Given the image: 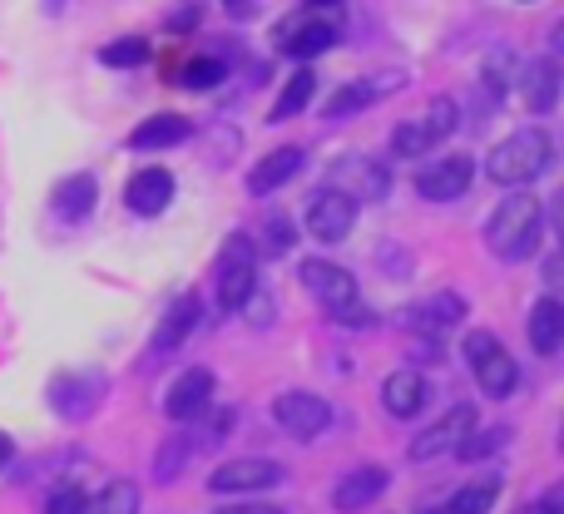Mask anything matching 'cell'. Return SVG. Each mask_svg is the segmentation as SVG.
I'll return each instance as SVG.
<instances>
[{"instance_id": "3957f363", "label": "cell", "mask_w": 564, "mask_h": 514, "mask_svg": "<svg viewBox=\"0 0 564 514\" xmlns=\"http://www.w3.org/2000/svg\"><path fill=\"white\" fill-rule=\"evenodd\" d=\"M302 287L322 302V311H327L332 321H341V327H371V307L361 302L357 277H351L341 262L307 258L302 262Z\"/></svg>"}, {"instance_id": "7402d4cb", "label": "cell", "mask_w": 564, "mask_h": 514, "mask_svg": "<svg viewBox=\"0 0 564 514\" xmlns=\"http://www.w3.org/2000/svg\"><path fill=\"white\" fill-rule=\"evenodd\" d=\"M426 396H431V386H426V376H421L416 367L391 371V376L381 381V406H387V416H397V420L416 416V411L426 406Z\"/></svg>"}, {"instance_id": "8fae6325", "label": "cell", "mask_w": 564, "mask_h": 514, "mask_svg": "<svg viewBox=\"0 0 564 514\" xmlns=\"http://www.w3.org/2000/svg\"><path fill=\"white\" fill-rule=\"evenodd\" d=\"M282 485V466L268 456H248V460H224L208 475L214 495H258V490H278Z\"/></svg>"}, {"instance_id": "83f0119b", "label": "cell", "mask_w": 564, "mask_h": 514, "mask_svg": "<svg viewBox=\"0 0 564 514\" xmlns=\"http://www.w3.org/2000/svg\"><path fill=\"white\" fill-rule=\"evenodd\" d=\"M79 514H139V485L134 480H109L99 495H85Z\"/></svg>"}, {"instance_id": "d6a6232c", "label": "cell", "mask_w": 564, "mask_h": 514, "mask_svg": "<svg viewBox=\"0 0 564 514\" xmlns=\"http://www.w3.org/2000/svg\"><path fill=\"white\" fill-rule=\"evenodd\" d=\"M506 440H510V430H506V426H500V430H490V436H476V430H470V436L460 440V450H456V456H460V460H490L500 446H506Z\"/></svg>"}, {"instance_id": "2e32d148", "label": "cell", "mask_w": 564, "mask_h": 514, "mask_svg": "<svg viewBox=\"0 0 564 514\" xmlns=\"http://www.w3.org/2000/svg\"><path fill=\"white\" fill-rule=\"evenodd\" d=\"M105 401V376L99 371H65L50 381V406L65 420H89V411Z\"/></svg>"}, {"instance_id": "836d02e7", "label": "cell", "mask_w": 564, "mask_h": 514, "mask_svg": "<svg viewBox=\"0 0 564 514\" xmlns=\"http://www.w3.org/2000/svg\"><path fill=\"white\" fill-rule=\"evenodd\" d=\"M292 243H297V228H292V218H282V214L263 218V248H268V253L282 258Z\"/></svg>"}, {"instance_id": "603a6c76", "label": "cell", "mask_w": 564, "mask_h": 514, "mask_svg": "<svg viewBox=\"0 0 564 514\" xmlns=\"http://www.w3.org/2000/svg\"><path fill=\"white\" fill-rule=\"evenodd\" d=\"M95 204H99V184H95V174H69L65 184L50 194V214L59 218V223H85L89 214H95Z\"/></svg>"}, {"instance_id": "44dd1931", "label": "cell", "mask_w": 564, "mask_h": 514, "mask_svg": "<svg viewBox=\"0 0 564 514\" xmlns=\"http://www.w3.org/2000/svg\"><path fill=\"white\" fill-rule=\"evenodd\" d=\"M332 45H337V25L332 20H282L278 25V50H288L292 59H312Z\"/></svg>"}, {"instance_id": "9c48e42d", "label": "cell", "mask_w": 564, "mask_h": 514, "mask_svg": "<svg viewBox=\"0 0 564 514\" xmlns=\"http://www.w3.org/2000/svg\"><path fill=\"white\" fill-rule=\"evenodd\" d=\"M327 184L341 188V194L351 198V204H381V198L391 194V174L387 164H377V158L367 154H347L337 158V164L327 168Z\"/></svg>"}, {"instance_id": "4dcf8cb0", "label": "cell", "mask_w": 564, "mask_h": 514, "mask_svg": "<svg viewBox=\"0 0 564 514\" xmlns=\"http://www.w3.org/2000/svg\"><path fill=\"white\" fill-rule=\"evenodd\" d=\"M144 59H149V40H139V35L109 40V45L99 50V65H109V69H134V65H144Z\"/></svg>"}, {"instance_id": "f35d334b", "label": "cell", "mask_w": 564, "mask_h": 514, "mask_svg": "<svg viewBox=\"0 0 564 514\" xmlns=\"http://www.w3.org/2000/svg\"><path fill=\"white\" fill-rule=\"evenodd\" d=\"M224 6H228V10H234V15H243V10H248V6H253V0H224Z\"/></svg>"}, {"instance_id": "8992f818", "label": "cell", "mask_w": 564, "mask_h": 514, "mask_svg": "<svg viewBox=\"0 0 564 514\" xmlns=\"http://www.w3.org/2000/svg\"><path fill=\"white\" fill-rule=\"evenodd\" d=\"M466 361L476 371V386L490 401H510L520 391V367L506 347L496 341V331H470L466 337Z\"/></svg>"}, {"instance_id": "4fadbf2b", "label": "cell", "mask_w": 564, "mask_h": 514, "mask_svg": "<svg viewBox=\"0 0 564 514\" xmlns=\"http://www.w3.org/2000/svg\"><path fill=\"white\" fill-rule=\"evenodd\" d=\"M214 386H218V376L208 367L178 371V376L169 381V391H164V416L174 420V426H188L194 416H204V411H208V401H214Z\"/></svg>"}, {"instance_id": "ba28073f", "label": "cell", "mask_w": 564, "mask_h": 514, "mask_svg": "<svg viewBox=\"0 0 564 514\" xmlns=\"http://www.w3.org/2000/svg\"><path fill=\"white\" fill-rule=\"evenodd\" d=\"M470 430H476V406H470V401H456V406H451L446 416L431 420V426L421 430L416 440H411L406 456L416 460V466H431V460H446V456H456L460 440H466Z\"/></svg>"}, {"instance_id": "8d00e7d4", "label": "cell", "mask_w": 564, "mask_h": 514, "mask_svg": "<svg viewBox=\"0 0 564 514\" xmlns=\"http://www.w3.org/2000/svg\"><path fill=\"white\" fill-rule=\"evenodd\" d=\"M525 514H560V490H550V495L540 500V505H530Z\"/></svg>"}, {"instance_id": "ab89813d", "label": "cell", "mask_w": 564, "mask_h": 514, "mask_svg": "<svg viewBox=\"0 0 564 514\" xmlns=\"http://www.w3.org/2000/svg\"><path fill=\"white\" fill-rule=\"evenodd\" d=\"M312 6H341V0H312Z\"/></svg>"}, {"instance_id": "cb8c5ba5", "label": "cell", "mask_w": 564, "mask_h": 514, "mask_svg": "<svg viewBox=\"0 0 564 514\" xmlns=\"http://www.w3.org/2000/svg\"><path fill=\"white\" fill-rule=\"evenodd\" d=\"M194 124L184 114H149L144 124L129 129V149L134 154H159V149H174V144H188Z\"/></svg>"}, {"instance_id": "52a82bcc", "label": "cell", "mask_w": 564, "mask_h": 514, "mask_svg": "<svg viewBox=\"0 0 564 514\" xmlns=\"http://www.w3.org/2000/svg\"><path fill=\"white\" fill-rule=\"evenodd\" d=\"M273 420L282 436L292 440H317L332 430V420H337V411H332L327 396H317V391H278L273 396Z\"/></svg>"}, {"instance_id": "5b68a950", "label": "cell", "mask_w": 564, "mask_h": 514, "mask_svg": "<svg viewBox=\"0 0 564 514\" xmlns=\"http://www.w3.org/2000/svg\"><path fill=\"white\" fill-rule=\"evenodd\" d=\"M456 124H460L456 99H431L416 119H401V124L391 129V154H401V158L431 154L436 144H446V139L456 134Z\"/></svg>"}, {"instance_id": "484cf974", "label": "cell", "mask_w": 564, "mask_h": 514, "mask_svg": "<svg viewBox=\"0 0 564 514\" xmlns=\"http://www.w3.org/2000/svg\"><path fill=\"white\" fill-rule=\"evenodd\" d=\"M530 347L540 351V357H555L564 347V307L560 297H540L535 307H530Z\"/></svg>"}, {"instance_id": "5bb4252c", "label": "cell", "mask_w": 564, "mask_h": 514, "mask_svg": "<svg viewBox=\"0 0 564 514\" xmlns=\"http://www.w3.org/2000/svg\"><path fill=\"white\" fill-rule=\"evenodd\" d=\"M401 85H406V75H401V69H381V75L351 79V85H341L337 95H327V105H322V114H327V119H351V114H361V109H371V105H377V99L397 95Z\"/></svg>"}, {"instance_id": "e575fe53", "label": "cell", "mask_w": 564, "mask_h": 514, "mask_svg": "<svg viewBox=\"0 0 564 514\" xmlns=\"http://www.w3.org/2000/svg\"><path fill=\"white\" fill-rule=\"evenodd\" d=\"M85 510V490L79 485H55L45 495V514H79Z\"/></svg>"}, {"instance_id": "74e56055", "label": "cell", "mask_w": 564, "mask_h": 514, "mask_svg": "<svg viewBox=\"0 0 564 514\" xmlns=\"http://www.w3.org/2000/svg\"><path fill=\"white\" fill-rule=\"evenodd\" d=\"M10 460H15V440H10V436H6V430H0V470H6V466H10Z\"/></svg>"}, {"instance_id": "6da1fadb", "label": "cell", "mask_w": 564, "mask_h": 514, "mask_svg": "<svg viewBox=\"0 0 564 514\" xmlns=\"http://www.w3.org/2000/svg\"><path fill=\"white\" fill-rule=\"evenodd\" d=\"M540 238H545V208L530 188H510L496 204V214L486 218V248L500 262H525L535 258Z\"/></svg>"}, {"instance_id": "277c9868", "label": "cell", "mask_w": 564, "mask_h": 514, "mask_svg": "<svg viewBox=\"0 0 564 514\" xmlns=\"http://www.w3.org/2000/svg\"><path fill=\"white\" fill-rule=\"evenodd\" d=\"M214 297L224 311H243L258 297V243L248 233L224 238V248H218Z\"/></svg>"}, {"instance_id": "7c38bea8", "label": "cell", "mask_w": 564, "mask_h": 514, "mask_svg": "<svg viewBox=\"0 0 564 514\" xmlns=\"http://www.w3.org/2000/svg\"><path fill=\"white\" fill-rule=\"evenodd\" d=\"M470 178H476V158L470 154H446L436 164H426L416 174V194L426 204H456L470 194Z\"/></svg>"}, {"instance_id": "f1b7e54d", "label": "cell", "mask_w": 564, "mask_h": 514, "mask_svg": "<svg viewBox=\"0 0 564 514\" xmlns=\"http://www.w3.org/2000/svg\"><path fill=\"white\" fill-rule=\"evenodd\" d=\"M312 95H317V75L312 69H297V75H288V85H282V95H278V105H273V124H282V119H292V114H302V109L312 105Z\"/></svg>"}, {"instance_id": "d6986e66", "label": "cell", "mask_w": 564, "mask_h": 514, "mask_svg": "<svg viewBox=\"0 0 564 514\" xmlns=\"http://www.w3.org/2000/svg\"><path fill=\"white\" fill-rule=\"evenodd\" d=\"M302 164H307V154H302L297 144H288V149H273V154H263L253 168H248V194L253 198H268V194H278L282 184H292V178L302 174Z\"/></svg>"}, {"instance_id": "7a4b0ae2", "label": "cell", "mask_w": 564, "mask_h": 514, "mask_svg": "<svg viewBox=\"0 0 564 514\" xmlns=\"http://www.w3.org/2000/svg\"><path fill=\"white\" fill-rule=\"evenodd\" d=\"M550 164H555V139L545 129H516L486 154V178L500 188H530Z\"/></svg>"}, {"instance_id": "f546056e", "label": "cell", "mask_w": 564, "mask_h": 514, "mask_svg": "<svg viewBox=\"0 0 564 514\" xmlns=\"http://www.w3.org/2000/svg\"><path fill=\"white\" fill-rule=\"evenodd\" d=\"M500 500V475L490 470V475L470 480V485L456 490V500H451V514H490Z\"/></svg>"}, {"instance_id": "d590c367", "label": "cell", "mask_w": 564, "mask_h": 514, "mask_svg": "<svg viewBox=\"0 0 564 514\" xmlns=\"http://www.w3.org/2000/svg\"><path fill=\"white\" fill-rule=\"evenodd\" d=\"M214 514H282L278 505H253V500H248V505H224V510H214Z\"/></svg>"}, {"instance_id": "ac0fdd59", "label": "cell", "mask_w": 564, "mask_h": 514, "mask_svg": "<svg viewBox=\"0 0 564 514\" xmlns=\"http://www.w3.org/2000/svg\"><path fill=\"white\" fill-rule=\"evenodd\" d=\"M516 89H520V99H525L530 114H550V109L560 105V65L550 55L525 59L520 75H516Z\"/></svg>"}, {"instance_id": "ffe728a7", "label": "cell", "mask_w": 564, "mask_h": 514, "mask_svg": "<svg viewBox=\"0 0 564 514\" xmlns=\"http://www.w3.org/2000/svg\"><path fill=\"white\" fill-rule=\"evenodd\" d=\"M381 490H387V470L381 466H357V470H347V475L332 485V510L357 514V510H367L371 500H381Z\"/></svg>"}, {"instance_id": "9a60e30c", "label": "cell", "mask_w": 564, "mask_h": 514, "mask_svg": "<svg viewBox=\"0 0 564 514\" xmlns=\"http://www.w3.org/2000/svg\"><path fill=\"white\" fill-rule=\"evenodd\" d=\"M302 223H307V233L317 238V243L332 248L351 233V223H357V204H351L341 188H322V194L307 204V218H302Z\"/></svg>"}, {"instance_id": "60d3db41", "label": "cell", "mask_w": 564, "mask_h": 514, "mask_svg": "<svg viewBox=\"0 0 564 514\" xmlns=\"http://www.w3.org/2000/svg\"><path fill=\"white\" fill-rule=\"evenodd\" d=\"M431 514H451V510H431Z\"/></svg>"}, {"instance_id": "d4e9b609", "label": "cell", "mask_w": 564, "mask_h": 514, "mask_svg": "<svg viewBox=\"0 0 564 514\" xmlns=\"http://www.w3.org/2000/svg\"><path fill=\"white\" fill-rule=\"evenodd\" d=\"M198 297H178L174 307L164 311V321H159V331H154V347H149V357H169V351H178L188 341V331L198 327Z\"/></svg>"}, {"instance_id": "1f68e13d", "label": "cell", "mask_w": 564, "mask_h": 514, "mask_svg": "<svg viewBox=\"0 0 564 514\" xmlns=\"http://www.w3.org/2000/svg\"><path fill=\"white\" fill-rule=\"evenodd\" d=\"M224 59H214V55H198V59H188L184 65V75H178V85L184 89H214V85H224Z\"/></svg>"}, {"instance_id": "4316f807", "label": "cell", "mask_w": 564, "mask_h": 514, "mask_svg": "<svg viewBox=\"0 0 564 514\" xmlns=\"http://www.w3.org/2000/svg\"><path fill=\"white\" fill-rule=\"evenodd\" d=\"M204 446H214V440H208V436H188V430H184V436H174V440H164V446H159V460H154V480H164V485H169V480H178L188 470V460H194Z\"/></svg>"}, {"instance_id": "e0dca14e", "label": "cell", "mask_w": 564, "mask_h": 514, "mask_svg": "<svg viewBox=\"0 0 564 514\" xmlns=\"http://www.w3.org/2000/svg\"><path fill=\"white\" fill-rule=\"evenodd\" d=\"M169 204H174V174H169V168H139V174H129V184H124L129 214L159 218Z\"/></svg>"}, {"instance_id": "30bf717a", "label": "cell", "mask_w": 564, "mask_h": 514, "mask_svg": "<svg viewBox=\"0 0 564 514\" xmlns=\"http://www.w3.org/2000/svg\"><path fill=\"white\" fill-rule=\"evenodd\" d=\"M460 321H466V297L460 292H431V297H416L397 311L401 331H431V337H446Z\"/></svg>"}]
</instances>
